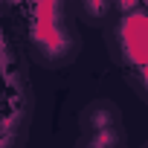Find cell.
<instances>
[{
  "mask_svg": "<svg viewBox=\"0 0 148 148\" xmlns=\"http://www.w3.org/2000/svg\"><path fill=\"white\" fill-rule=\"evenodd\" d=\"M32 35H35V44L47 55H61L64 52L67 38L58 26V3L55 0H38L35 21H32Z\"/></svg>",
  "mask_w": 148,
  "mask_h": 148,
  "instance_id": "1",
  "label": "cell"
},
{
  "mask_svg": "<svg viewBox=\"0 0 148 148\" xmlns=\"http://www.w3.org/2000/svg\"><path fill=\"white\" fill-rule=\"evenodd\" d=\"M122 52L139 70L148 67V12H128L119 23Z\"/></svg>",
  "mask_w": 148,
  "mask_h": 148,
  "instance_id": "2",
  "label": "cell"
},
{
  "mask_svg": "<svg viewBox=\"0 0 148 148\" xmlns=\"http://www.w3.org/2000/svg\"><path fill=\"white\" fill-rule=\"evenodd\" d=\"M82 3H84L87 15H93V18H105V15L110 12V3H108V0H82Z\"/></svg>",
  "mask_w": 148,
  "mask_h": 148,
  "instance_id": "3",
  "label": "cell"
},
{
  "mask_svg": "<svg viewBox=\"0 0 148 148\" xmlns=\"http://www.w3.org/2000/svg\"><path fill=\"white\" fill-rule=\"evenodd\" d=\"M113 139H116V136H113V131H110V128H105V131H96V134H93V148H108Z\"/></svg>",
  "mask_w": 148,
  "mask_h": 148,
  "instance_id": "4",
  "label": "cell"
},
{
  "mask_svg": "<svg viewBox=\"0 0 148 148\" xmlns=\"http://www.w3.org/2000/svg\"><path fill=\"white\" fill-rule=\"evenodd\" d=\"M116 3H119V6L125 9V12H131V9H134V6L139 3V0H116Z\"/></svg>",
  "mask_w": 148,
  "mask_h": 148,
  "instance_id": "5",
  "label": "cell"
},
{
  "mask_svg": "<svg viewBox=\"0 0 148 148\" xmlns=\"http://www.w3.org/2000/svg\"><path fill=\"white\" fill-rule=\"evenodd\" d=\"M142 82H145V87H148V67L142 70Z\"/></svg>",
  "mask_w": 148,
  "mask_h": 148,
  "instance_id": "6",
  "label": "cell"
}]
</instances>
